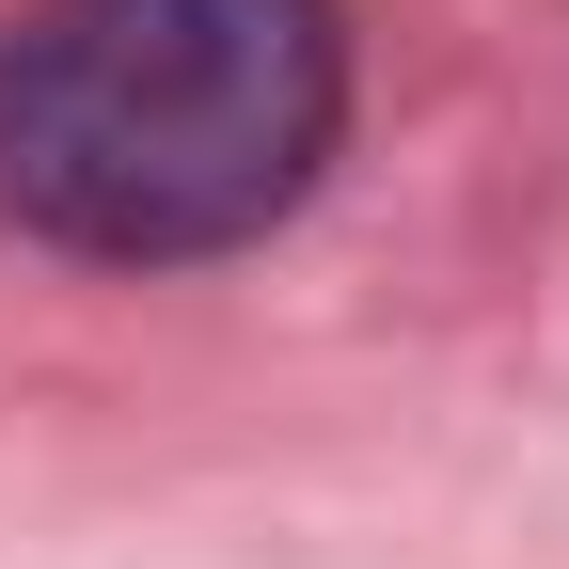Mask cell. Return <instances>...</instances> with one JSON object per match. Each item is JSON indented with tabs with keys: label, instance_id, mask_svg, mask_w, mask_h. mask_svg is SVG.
Here are the masks:
<instances>
[{
	"label": "cell",
	"instance_id": "cell-1",
	"mask_svg": "<svg viewBox=\"0 0 569 569\" xmlns=\"http://www.w3.org/2000/svg\"><path fill=\"white\" fill-rule=\"evenodd\" d=\"M332 0H17L0 32V206L96 269H190L269 238L332 174Z\"/></svg>",
	"mask_w": 569,
	"mask_h": 569
}]
</instances>
